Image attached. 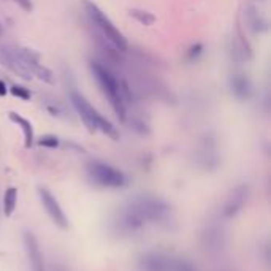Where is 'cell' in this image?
I'll use <instances>...</instances> for the list:
<instances>
[{
  "label": "cell",
  "instance_id": "obj_12",
  "mask_svg": "<svg viewBox=\"0 0 271 271\" xmlns=\"http://www.w3.org/2000/svg\"><path fill=\"white\" fill-rule=\"evenodd\" d=\"M24 248H26V254L32 271H46L39 239L35 238L32 232H24Z\"/></svg>",
  "mask_w": 271,
  "mask_h": 271
},
{
  "label": "cell",
  "instance_id": "obj_13",
  "mask_svg": "<svg viewBox=\"0 0 271 271\" xmlns=\"http://www.w3.org/2000/svg\"><path fill=\"white\" fill-rule=\"evenodd\" d=\"M230 87H232L233 96L238 100H248L251 97L252 87H251V81L248 79L246 75H241V73L233 75L230 79Z\"/></svg>",
  "mask_w": 271,
  "mask_h": 271
},
{
  "label": "cell",
  "instance_id": "obj_21",
  "mask_svg": "<svg viewBox=\"0 0 271 271\" xmlns=\"http://www.w3.org/2000/svg\"><path fill=\"white\" fill-rule=\"evenodd\" d=\"M13 2L18 5V7H21L24 11H27V13H30V11L34 10L32 0H13Z\"/></svg>",
  "mask_w": 271,
  "mask_h": 271
},
{
  "label": "cell",
  "instance_id": "obj_20",
  "mask_svg": "<svg viewBox=\"0 0 271 271\" xmlns=\"http://www.w3.org/2000/svg\"><path fill=\"white\" fill-rule=\"evenodd\" d=\"M11 94L16 97H19L22 100H29L30 98V92L26 89V87H22V86H13L11 87Z\"/></svg>",
  "mask_w": 271,
  "mask_h": 271
},
{
  "label": "cell",
  "instance_id": "obj_8",
  "mask_svg": "<svg viewBox=\"0 0 271 271\" xmlns=\"http://www.w3.org/2000/svg\"><path fill=\"white\" fill-rule=\"evenodd\" d=\"M249 198V187L246 184H239L235 189H232L230 194L227 195L225 203L222 206V217L232 219L244 208L246 201Z\"/></svg>",
  "mask_w": 271,
  "mask_h": 271
},
{
  "label": "cell",
  "instance_id": "obj_3",
  "mask_svg": "<svg viewBox=\"0 0 271 271\" xmlns=\"http://www.w3.org/2000/svg\"><path fill=\"white\" fill-rule=\"evenodd\" d=\"M70 100L75 106V110H77V113L81 116V119H83V122L86 124V127L91 132L102 130L105 135H108L113 140H117L119 134L115 125H113L108 119H105L97 110H94V106L87 102L81 94H78L77 91H72Z\"/></svg>",
  "mask_w": 271,
  "mask_h": 271
},
{
  "label": "cell",
  "instance_id": "obj_7",
  "mask_svg": "<svg viewBox=\"0 0 271 271\" xmlns=\"http://www.w3.org/2000/svg\"><path fill=\"white\" fill-rule=\"evenodd\" d=\"M39 195H40V200H41V205L43 208L46 210L48 216L51 217V220L59 227L62 230H67L68 229V217L65 216L64 210H62V206L56 197L48 191L45 187H39Z\"/></svg>",
  "mask_w": 271,
  "mask_h": 271
},
{
  "label": "cell",
  "instance_id": "obj_22",
  "mask_svg": "<svg viewBox=\"0 0 271 271\" xmlns=\"http://www.w3.org/2000/svg\"><path fill=\"white\" fill-rule=\"evenodd\" d=\"M201 49H203V46L201 45H195V46H192L191 49H189V54H187V58L189 59H194V58H197V56L201 53Z\"/></svg>",
  "mask_w": 271,
  "mask_h": 271
},
{
  "label": "cell",
  "instance_id": "obj_11",
  "mask_svg": "<svg viewBox=\"0 0 271 271\" xmlns=\"http://www.w3.org/2000/svg\"><path fill=\"white\" fill-rule=\"evenodd\" d=\"M173 257L160 252H148L140 257L138 268L140 271H172Z\"/></svg>",
  "mask_w": 271,
  "mask_h": 271
},
{
  "label": "cell",
  "instance_id": "obj_1",
  "mask_svg": "<svg viewBox=\"0 0 271 271\" xmlns=\"http://www.w3.org/2000/svg\"><path fill=\"white\" fill-rule=\"evenodd\" d=\"M172 214V208L154 195H136L119 208L111 227L119 236H130L141 232L149 224L167 222Z\"/></svg>",
  "mask_w": 271,
  "mask_h": 271
},
{
  "label": "cell",
  "instance_id": "obj_24",
  "mask_svg": "<svg viewBox=\"0 0 271 271\" xmlns=\"http://www.w3.org/2000/svg\"><path fill=\"white\" fill-rule=\"evenodd\" d=\"M2 32H3V29H2V24H0V35H2Z\"/></svg>",
  "mask_w": 271,
  "mask_h": 271
},
{
  "label": "cell",
  "instance_id": "obj_16",
  "mask_svg": "<svg viewBox=\"0 0 271 271\" xmlns=\"http://www.w3.org/2000/svg\"><path fill=\"white\" fill-rule=\"evenodd\" d=\"M246 16H248L249 27L254 32H263V30H267V21H265V18L255 8H248Z\"/></svg>",
  "mask_w": 271,
  "mask_h": 271
},
{
  "label": "cell",
  "instance_id": "obj_4",
  "mask_svg": "<svg viewBox=\"0 0 271 271\" xmlns=\"http://www.w3.org/2000/svg\"><path fill=\"white\" fill-rule=\"evenodd\" d=\"M84 8H86V13L89 16V19L92 21V24L96 26V29L98 30L100 34H102L103 40L108 41L110 45L116 49L119 53H125L127 51V40L124 39V35L119 32L116 29V26L110 21V18L106 16L102 10H100L97 5H94L89 0H86L84 2Z\"/></svg>",
  "mask_w": 271,
  "mask_h": 271
},
{
  "label": "cell",
  "instance_id": "obj_23",
  "mask_svg": "<svg viewBox=\"0 0 271 271\" xmlns=\"http://www.w3.org/2000/svg\"><path fill=\"white\" fill-rule=\"evenodd\" d=\"M7 94V86H5V81H0V96H5Z\"/></svg>",
  "mask_w": 271,
  "mask_h": 271
},
{
  "label": "cell",
  "instance_id": "obj_2",
  "mask_svg": "<svg viewBox=\"0 0 271 271\" xmlns=\"http://www.w3.org/2000/svg\"><path fill=\"white\" fill-rule=\"evenodd\" d=\"M89 67H91L94 78L97 79L100 89H102V92L106 96V98L110 100L116 116L121 119V121H125L127 111H125V103L121 96V81L111 73L108 67L102 65L100 62H91Z\"/></svg>",
  "mask_w": 271,
  "mask_h": 271
},
{
  "label": "cell",
  "instance_id": "obj_5",
  "mask_svg": "<svg viewBox=\"0 0 271 271\" xmlns=\"http://www.w3.org/2000/svg\"><path fill=\"white\" fill-rule=\"evenodd\" d=\"M87 174L97 186L108 189H121L127 186V176L121 170L108 165L105 162L92 160L87 165Z\"/></svg>",
  "mask_w": 271,
  "mask_h": 271
},
{
  "label": "cell",
  "instance_id": "obj_15",
  "mask_svg": "<svg viewBox=\"0 0 271 271\" xmlns=\"http://www.w3.org/2000/svg\"><path fill=\"white\" fill-rule=\"evenodd\" d=\"M3 214L7 217H11L13 216V213L16 210V203H18V191L15 187H8L7 191H5V195H3Z\"/></svg>",
  "mask_w": 271,
  "mask_h": 271
},
{
  "label": "cell",
  "instance_id": "obj_14",
  "mask_svg": "<svg viewBox=\"0 0 271 271\" xmlns=\"http://www.w3.org/2000/svg\"><path fill=\"white\" fill-rule=\"evenodd\" d=\"M8 116H10L11 121L21 127L22 134H24V146L30 148L34 144V127H32V124H30L26 117L18 115V113H10Z\"/></svg>",
  "mask_w": 271,
  "mask_h": 271
},
{
  "label": "cell",
  "instance_id": "obj_10",
  "mask_svg": "<svg viewBox=\"0 0 271 271\" xmlns=\"http://www.w3.org/2000/svg\"><path fill=\"white\" fill-rule=\"evenodd\" d=\"M18 53H19L22 62L29 68V72L32 73V77H37L39 79L45 81V83H49V84L54 83L53 72L49 70V68H46L43 64H40L39 56H37L34 51H30V49H18Z\"/></svg>",
  "mask_w": 271,
  "mask_h": 271
},
{
  "label": "cell",
  "instance_id": "obj_17",
  "mask_svg": "<svg viewBox=\"0 0 271 271\" xmlns=\"http://www.w3.org/2000/svg\"><path fill=\"white\" fill-rule=\"evenodd\" d=\"M130 15L135 18V19L143 24V26H151V24H154L155 18L153 13H149V11H143V10H130Z\"/></svg>",
  "mask_w": 271,
  "mask_h": 271
},
{
  "label": "cell",
  "instance_id": "obj_18",
  "mask_svg": "<svg viewBox=\"0 0 271 271\" xmlns=\"http://www.w3.org/2000/svg\"><path fill=\"white\" fill-rule=\"evenodd\" d=\"M172 271H197V268H195L189 260H186V258L173 257Z\"/></svg>",
  "mask_w": 271,
  "mask_h": 271
},
{
  "label": "cell",
  "instance_id": "obj_19",
  "mask_svg": "<svg viewBox=\"0 0 271 271\" xmlns=\"http://www.w3.org/2000/svg\"><path fill=\"white\" fill-rule=\"evenodd\" d=\"M39 144L45 148H58L59 140H58V136H54V135H45L39 140Z\"/></svg>",
  "mask_w": 271,
  "mask_h": 271
},
{
  "label": "cell",
  "instance_id": "obj_6",
  "mask_svg": "<svg viewBox=\"0 0 271 271\" xmlns=\"http://www.w3.org/2000/svg\"><path fill=\"white\" fill-rule=\"evenodd\" d=\"M227 243V235L222 225L217 222H211L205 227L203 233H201V246L208 254H219L224 251Z\"/></svg>",
  "mask_w": 271,
  "mask_h": 271
},
{
  "label": "cell",
  "instance_id": "obj_9",
  "mask_svg": "<svg viewBox=\"0 0 271 271\" xmlns=\"http://www.w3.org/2000/svg\"><path fill=\"white\" fill-rule=\"evenodd\" d=\"M0 64L3 67H7L8 70H11L18 77H21L24 79L32 78V73L29 72V68L22 62L18 49H11L8 46L0 45Z\"/></svg>",
  "mask_w": 271,
  "mask_h": 271
}]
</instances>
